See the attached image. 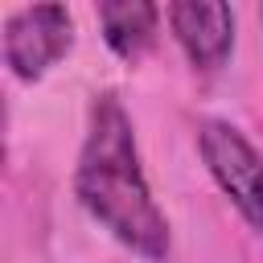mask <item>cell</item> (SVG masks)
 <instances>
[{
    "label": "cell",
    "mask_w": 263,
    "mask_h": 263,
    "mask_svg": "<svg viewBox=\"0 0 263 263\" xmlns=\"http://www.w3.org/2000/svg\"><path fill=\"white\" fill-rule=\"evenodd\" d=\"M70 193L78 210L132 259L140 263L173 259V222L148 181L136 119L115 90H95L86 103Z\"/></svg>",
    "instance_id": "6da1fadb"
},
{
    "label": "cell",
    "mask_w": 263,
    "mask_h": 263,
    "mask_svg": "<svg viewBox=\"0 0 263 263\" xmlns=\"http://www.w3.org/2000/svg\"><path fill=\"white\" fill-rule=\"evenodd\" d=\"M193 148L214 181V189L230 201V210L247 222V230L263 242V152L259 144L222 115H201L193 127Z\"/></svg>",
    "instance_id": "7a4b0ae2"
},
{
    "label": "cell",
    "mask_w": 263,
    "mask_h": 263,
    "mask_svg": "<svg viewBox=\"0 0 263 263\" xmlns=\"http://www.w3.org/2000/svg\"><path fill=\"white\" fill-rule=\"evenodd\" d=\"M78 29L66 4H21L4 12L0 25V58L12 82L37 86L53 66L74 53Z\"/></svg>",
    "instance_id": "3957f363"
},
{
    "label": "cell",
    "mask_w": 263,
    "mask_h": 263,
    "mask_svg": "<svg viewBox=\"0 0 263 263\" xmlns=\"http://www.w3.org/2000/svg\"><path fill=\"white\" fill-rule=\"evenodd\" d=\"M164 25L185 66L197 78H218L230 66L234 45H238V12L230 4H197V0L168 4Z\"/></svg>",
    "instance_id": "277c9868"
},
{
    "label": "cell",
    "mask_w": 263,
    "mask_h": 263,
    "mask_svg": "<svg viewBox=\"0 0 263 263\" xmlns=\"http://www.w3.org/2000/svg\"><path fill=\"white\" fill-rule=\"evenodd\" d=\"M95 21H99L103 45L123 66H140L156 49V41H160L164 8L148 4V0H107V4L95 8Z\"/></svg>",
    "instance_id": "5b68a950"
},
{
    "label": "cell",
    "mask_w": 263,
    "mask_h": 263,
    "mask_svg": "<svg viewBox=\"0 0 263 263\" xmlns=\"http://www.w3.org/2000/svg\"><path fill=\"white\" fill-rule=\"evenodd\" d=\"M259 21H263V8H259Z\"/></svg>",
    "instance_id": "8992f818"
}]
</instances>
